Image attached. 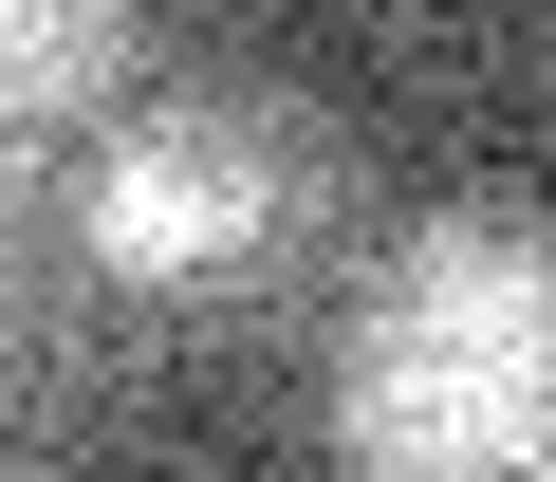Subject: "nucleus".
Segmentation results:
<instances>
[{"instance_id":"obj_1","label":"nucleus","mask_w":556,"mask_h":482,"mask_svg":"<svg viewBox=\"0 0 556 482\" xmlns=\"http://www.w3.org/2000/svg\"><path fill=\"white\" fill-rule=\"evenodd\" d=\"M334 445L371 482H556V204H445L371 261Z\"/></svg>"},{"instance_id":"obj_2","label":"nucleus","mask_w":556,"mask_h":482,"mask_svg":"<svg viewBox=\"0 0 556 482\" xmlns=\"http://www.w3.org/2000/svg\"><path fill=\"white\" fill-rule=\"evenodd\" d=\"M278 204H298V149L260 112H149L93 167V261L112 279H223L278 241Z\"/></svg>"},{"instance_id":"obj_3","label":"nucleus","mask_w":556,"mask_h":482,"mask_svg":"<svg viewBox=\"0 0 556 482\" xmlns=\"http://www.w3.org/2000/svg\"><path fill=\"white\" fill-rule=\"evenodd\" d=\"M130 56V0H0V75H20V112H93Z\"/></svg>"}]
</instances>
